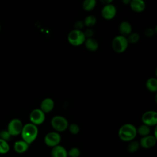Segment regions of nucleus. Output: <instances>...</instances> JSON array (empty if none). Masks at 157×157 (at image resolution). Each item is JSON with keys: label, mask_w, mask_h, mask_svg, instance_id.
Segmentation results:
<instances>
[{"label": "nucleus", "mask_w": 157, "mask_h": 157, "mask_svg": "<svg viewBox=\"0 0 157 157\" xmlns=\"http://www.w3.org/2000/svg\"><path fill=\"white\" fill-rule=\"evenodd\" d=\"M86 39L84 33L82 30L74 29L71 31L67 35V40L73 46L77 47L82 45Z\"/></svg>", "instance_id": "3"}, {"label": "nucleus", "mask_w": 157, "mask_h": 157, "mask_svg": "<svg viewBox=\"0 0 157 157\" xmlns=\"http://www.w3.org/2000/svg\"><path fill=\"white\" fill-rule=\"evenodd\" d=\"M96 23V18L93 15H88L87 16L83 21L84 25H85L87 27H92Z\"/></svg>", "instance_id": "22"}, {"label": "nucleus", "mask_w": 157, "mask_h": 157, "mask_svg": "<svg viewBox=\"0 0 157 157\" xmlns=\"http://www.w3.org/2000/svg\"><path fill=\"white\" fill-rule=\"evenodd\" d=\"M84 33V34H85V37H88V38H90V37H92V36H93L94 34V32L92 29H88L87 30L85 31V32H83Z\"/></svg>", "instance_id": "29"}, {"label": "nucleus", "mask_w": 157, "mask_h": 157, "mask_svg": "<svg viewBox=\"0 0 157 157\" xmlns=\"http://www.w3.org/2000/svg\"><path fill=\"white\" fill-rule=\"evenodd\" d=\"M69 132L74 135L77 134L80 131V127L75 123H72L68 126Z\"/></svg>", "instance_id": "26"}, {"label": "nucleus", "mask_w": 157, "mask_h": 157, "mask_svg": "<svg viewBox=\"0 0 157 157\" xmlns=\"http://www.w3.org/2000/svg\"><path fill=\"white\" fill-rule=\"evenodd\" d=\"M0 31H1V25H0Z\"/></svg>", "instance_id": "32"}, {"label": "nucleus", "mask_w": 157, "mask_h": 157, "mask_svg": "<svg viewBox=\"0 0 157 157\" xmlns=\"http://www.w3.org/2000/svg\"><path fill=\"white\" fill-rule=\"evenodd\" d=\"M10 134L7 130H3L0 132V139H3L6 141H8L10 139Z\"/></svg>", "instance_id": "27"}, {"label": "nucleus", "mask_w": 157, "mask_h": 157, "mask_svg": "<svg viewBox=\"0 0 157 157\" xmlns=\"http://www.w3.org/2000/svg\"><path fill=\"white\" fill-rule=\"evenodd\" d=\"M117 13V9L115 6L112 4L105 5L101 10L102 17L107 20L113 19Z\"/></svg>", "instance_id": "10"}, {"label": "nucleus", "mask_w": 157, "mask_h": 157, "mask_svg": "<svg viewBox=\"0 0 157 157\" xmlns=\"http://www.w3.org/2000/svg\"><path fill=\"white\" fill-rule=\"evenodd\" d=\"M61 142V136L56 131L50 132L47 133L44 137L45 144L50 147H55L59 144Z\"/></svg>", "instance_id": "8"}, {"label": "nucleus", "mask_w": 157, "mask_h": 157, "mask_svg": "<svg viewBox=\"0 0 157 157\" xmlns=\"http://www.w3.org/2000/svg\"><path fill=\"white\" fill-rule=\"evenodd\" d=\"M80 155V151L77 147H72L67 151V155L69 157H79Z\"/></svg>", "instance_id": "25"}, {"label": "nucleus", "mask_w": 157, "mask_h": 157, "mask_svg": "<svg viewBox=\"0 0 157 157\" xmlns=\"http://www.w3.org/2000/svg\"><path fill=\"white\" fill-rule=\"evenodd\" d=\"M67 151L66 148L59 145L52 147L51 157H67Z\"/></svg>", "instance_id": "14"}, {"label": "nucleus", "mask_w": 157, "mask_h": 157, "mask_svg": "<svg viewBox=\"0 0 157 157\" xmlns=\"http://www.w3.org/2000/svg\"><path fill=\"white\" fill-rule=\"evenodd\" d=\"M143 124L148 126H155L157 124V112L154 110H148L144 113L142 116Z\"/></svg>", "instance_id": "9"}, {"label": "nucleus", "mask_w": 157, "mask_h": 157, "mask_svg": "<svg viewBox=\"0 0 157 157\" xmlns=\"http://www.w3.org/2000/svg\"><path fill=\"white\" fill-rule=\"evenodd\" d=\"M137 134V128L134 125L130 123L122 125L118 130L119 138L124 142L133 140Z\"/></svg>", "instance_id": "2"}, {"label": "nucleus", "mask_w": 157, "mask_h": 157, "mask_svg": "<svg viewBox=\"0 0 157 157\" xmlns=\"http://www.w3.org/2000/svg\"><path fill=\"white\" fill-rule=\"evenodd\" d=\"M119 31L120 35L123 36H128L132 33V26L127 21H122L119 25Z\"/></svg>", "instance_id": "16"}, {"label": "nucleus", "mask_w": 157, "mask_h": 157, "mask_svg": "<svg viewBox=\"0 0 157 157\" xmlns=\"http://www.w3.org/2000/svg\"><path fill=\"white\" fill-rule=\"evenodd\" d=\"M23 126V123L20 119L13 118L9 121L7 131L11 136H18L21 134Z\"/></svg>", "instance_id": "6"}, {"label": "nucleus", "mask_w": 157, "mask_h": 157, "mask_svg": "<svg viewBox=\"0 0 157 157\" xmlns=\"http://www.w3.org/2000/svg\"><path fill=\"white\" fill-rule=\"evenodd\" d=\"M55 103L52 99L47 98L42 100L40 103V109L45 113L50 112L54 108Z\"/></svg>", "instance_id": "12"}, {"label": "nucleus", "mask_w": 157, "mask_h": 157, "mask_svg": "<svg viewBox=\"0 0 157 157\" xmlns=\"http://www.w3.org/2000/svg\"><path fill=\"white\" fill-rule=\"evenodd\" d=\"M51 125L56 132H63L68 128L69 123L65 117L56 115L52 118Z\"/></svg>", "instance_id": "5"}, {"label": "nucleus", "mask_w": 157, "mask_h": 157, "mask_svg": "<svg viewBox=\"0 0 157 157\" xmlns=\"http://www.w3.org/2000/svg\"><path fill=\"white\" fill-rule=\"evenodd\" d=\"M9 150L10 146L7 141L0 139V154H6L9 152Z\"/></svg>", "instance_id": "21"}, {"label": "nucleus", "mask_w": 157, "mask_h": 157, "mask_svg": "<svg viewBox=\"0 0 157 157\" xmlns=\"http://www.w3.org/2000/svg\"><path fill=\"white\" fill-rule=\"evenodd\" d=\"M113 0H100V2L102 4H104L105 5H107V4H110L112 3V2Z\"/></svg>", "instance_id": "30"}, {"label": "nucleus", "mask_w": 157, "mask_h": 157, "mask_svg": "<svg viewBox=\"0 0 157 157\" xmlns=\"http://www.w3.org/2000/svg\"><path fill=\"white\" fill-rule=\"evenodd\" d=\"M74 26H75V29H78V30H81L82 29V28L84 26V23L83 21H77L75 25H74Z\"/></svg>", "instance_id": "28"}, {"label": "nucleus", "mask_w": 157, "mask_h": 157, "mask_svg": "<svg viewBox=\"0 0 157 157\" xmlns=\"http://www.w3.org/2000/svg\"><path fill=\"white\" fill-rule=\"evenodd\" d=\"M150 132V126L145 125L144 124L140 125L137 129V133L142 136V137L146 136L149 135Z\"/></svg>", "instance_id": "20"}, {"label": "nucleus", "mask_w": 157, "mask_h": 157, "mask_svg": "<svg viewBox=\"0 0 157 157\" xmlns=\"http://www.w3.org/2000/svg\"><path fill=\"white\" fill-rule=\"evenodd\" d=\"M84 44L86 49L91 52H94L97 50L99 47V44L97 40L92 37L86 39Z\"/></svg>", "instance_id": "17"}, {"label": "nucleus", "mask_w": 157, "mask_h": 157, "mask_svg": "<svg viewBox=\"0 0 157 157\" xmlns=\"http://www.w3.org/2000/svg\"><path fill=\"white\" fill-rule=\"evenodd\" d=\"M156 144V138L154 136L148 135L146 136L142 137L139 142L140 147L148 149L153 147Z\"/></svg>", "instance_id": "11"}, {"label": "nucleus", "mask_w": 157, "mask_h": 157, "mask_svg": "<svg viewBox=\"0 0 157 157\" xmlns=\"http://www.w3.org/2000/svg\"><path fill=\"white\" fill-rule=\"evenodd\" d=\"M129 6L134 12L137 13L143 12L145 9V3L144 0H131Z\"/></svg>", "instance_id": "13"}, {"label": "nucleus", "mask_w": 157, "mask_h": 157, "mask_svg": "<svg viewBox=\"0 0 157 157\" xmlns=\"http://www.w3.org/2000/svg\"><path fill=\"white\" fill-rule=\"evenodd\" d=\"M146 88L150 92H156L157 91V79L154 77L149 78L145 83Z\"/></svg>", "instance_id": "18"}, {"label": "nucleus", "mask_w": 157, "mask_h": 157, "mask_svg": "<svg viewBox=\"0 0 157 157\" xmlns=\"http://www.w3.org/2000/svg\"><path fill=\"white\" fill-rule=\"evenodd\" d=\"M96 5V0H84L82 7L85 11H91L93 10Z\"/></svg>", "instance_id": "19"}, {"label": "nucleus", "mask_w": 157, "mask_h": 157, "mask_svg": "<svg viewBox=\"0 0 157 157\" xmlns=\"http://www.w3.org/2000/svg\"><path fill=\"white\" fill-rule=\"evenodd\" d=\"M128 42L126 37L121 35L115 36L112 42V47L114 52L121 53L126 51L128 46Z\"/></svg>", "instance_id": "4"}, {"label": "nucleus", "mask_w": 157, "mask_h": 157, "mask_svg": "<svg viewBox=\"0 0 157 157\" xmlns=\"http://www.w3.org/2000/svg\"><path fill=\"white\" fill-rule=\"evenodd\" d=\"M20 134L22 140L29 145L36 139L38 135V128L36 125L31 123L25 124L23 126Z\"/></svg>", "instance_id": "1"}, {"label": "nucleus", "mask_w": 157, "mask_h": 157, "mask_svg": "<svg viewBox=\"0 0 157 157\" xmlns=\"http://www.w3.org/2000/svg\"><path fill=\"white\" fill-rule=\"evenodd\" d=\"M29 148V144L23 140H17L14 143L13 149L17 153H23L27 151Z\"/></svg>", "instance_id": "15"}, {"label": "nucleus", "mask_w": 157, "mask_h": 157, "mask_svg": "<svg viewBox=\"0 0 157 157\" xmlns=\"http://www.w3.org/2000/svg\"><path fill=\"white\" fill-rule=\"evenodd\" d=\"M45 119V115L40 109L33 110L29 114L30 122L36 126L42 124Z\"/></svg>", "instance_id": "7"}, {"label": "nucleus", "mask_w": 157, "mask_h": 157, "mask_svg": "<svg viewBox=\"0 0 157 157\" xmlns=\"http://www.w3.org/2000/svg\"><path fill=\"white\" fill-rule=\"evenodd\" d=\"M131 0H122V2L124 4H129Z\"/></svg>", "instance_id": "31"}, {"label": "nucleus", "mask_w": 157, "mask_h": 157, "mask_svg": "<svg viewBox=\"0 0 157 157\" xmlns=\"http://www.w3.org/2000/svg\"><path fill=\"white\" fill-rule=\"evenodd\" d=\"M127 40L128 43H131V44H135L136 42H137L139 40V35L137 33H131L128 36Z\"/></svg>", "instance_id": "24"}, {"label": "nucleus", "mask_w": 157, "mask_h": 157, "mask_svg": "<svg viewBox=\"0 0 157 157\" xmlns=\"http://www.w3.org/2000/svg\"><path fill=\"white\" fill-rule=\"evenodd\" d=\"M140 147L139 142L137 141L132 140L128 145V150L130 153H135Z\"/></svg>", "instance_id": "23"}]
</instances>
